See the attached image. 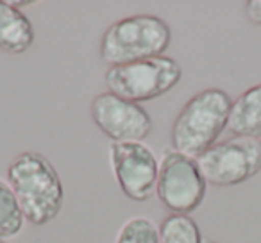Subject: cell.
<instances>
[{
	"label": "cell",
	"mask_w": 261,
	"mask_h": 243,
	"mask_svg": "<svg viewBox=\"0 0 261 243\" xmlns=\"http://www.w3.org/2000/svg\"><path fill=\"white\" fill-rule=\"evenodd\" d=\"M8 182L29 224L47 225L61 213L65 200L61 177L40 152H20L8 167Z\"/></svg>",
	"instance_id": "cell-1"
},
{
	"label": "cell",
	"mask_w": 261,
	"mask_h": 243,
	"mask_svg": "<svg viewBox=\"0 0 261 243\" xmlns=\"http://www.w3.org/2000/svg\"><path fill=\"white\" fill-rule=\"evenodd\" d=\"M231 107V97L220 88H207L195 93L182 105L172 124V149L197 159L227 129Z\"/></svg>",
	"instance_id": "cell-2"
},
{
	"label": "cell",
	"mask_w": 261,
	"mask_h": 243,
	"mask_svg": "<svg viewBox=\"0 0 261 243\" xmlns=\"http://www.w3.org/2000/svg\"><path fill=\"white\" fill-rule=\"evenodd\" d=\"M172 43L170 25L154 15L127 16L106 29L100 40V58L106 65L118 66L165 56Z\"/></svg>",
	"instance_id": "cell-3"
},
{
	"label": "cell",
	"mask_w": 261,
	"mask_h": 243,
	"mask_svg": "<svg viewBox=\"0 0 261 243\" xmlns=\"http://www.w3.org/2000/svg\"><path fill=\"white\" fill-rule=\"evenodd\" d=\"M182 77V68L168 56L143 59L129 65L109 66L104 73L108 91L129 102H149L174 90Z\"/></svg>",
	"instance_id": "cell-4"
},
{
	"label": "cell",
	"mask_w": 261,
	"mask_h": 243,
	"mask_svg": "<svg viewBox=\"0 0 261 243\" xmlns=\"http://www.w3.org/2000/svg\"><path fill=\"white\" fill-rule=\"evenodd\" d=\"M207 182L195 157L165 150L160 161L156 195L172 214H190L204 202Z\"/></svg>",
	"instance_id": "cell-5"
},
{
	"label": "cell",
	"mask_w": 261,
	"mask_h": 243,
	"mask_svg": "<svg viewBox=\"0 0 261 243\" xmlns=\"http://www.w3.org/2000/svg\"><path fill=\"white\" fill-rule=\"evenodd\" d=\"M207 184L229 188L247 182L261 170V142L232 136L217 142L197 157Z\"/></svg>",
	"instance_id": "cell-6"
},
{
	"label": "cell",
	"mask_w": 261,
	"mask_h": 243,
	"mask_svg": "<svg viewBox=\"0 0 261 243\" xmlns=\"http://www.w3.org/2000/svg\"><path fill=\"white\" fill-rule=\"evenodd\" d=\"M111 168L122 193L135 202H145L156 192L160 161L143 142H120L109 145Z\"/></svg>",
	"instance_id": "cell-7"
},
{
	"label": "cell",
	"mask_w": 261,
	"mask_h": 243,
	"mask_svg": "<svg viewBox=\"0 0 261 243\" xmlns=\"http://www.w3.org/2000/svg\"><path fill=\"white\" fill-rule=\"evenodd\" d=\"M90 115L111 143L143 142L152 131V120L142 104L120 98L109 91L98 93L91 100Z\"/></svg>",
	"instance_id": "cell-8"
},
{
	"label": "cell",
	"mask_w": 261,
	"mask_h": 243,
	"mask_svg": "<svg viewBox=\"0 0 261 243\" xmlns=\"http://www.w3.org/2000/svg\"><path fill=\"white\" fill-rule=\"evenodd\" d=\"M34 43V27L31 20L11 2L0 0V50L23 54Z\"/></svg>",
	"instance_id": "cell-9"
},
{
	"label": "cell",
	"mask_w": 261,
	"mask_h": 243,
	"mask_svg": "<svg viewBox=\"0 0 261 243\" xmlns=\"http://www.w3.org/2000/svg\"><path fill=\"white\" fill-rule=\"evenodd\" d=\"M227 129L234 136L261 140V83L250 86L232 102Z\"/></svg>",
	"instance_id": "cell-10"
},
{
	"label": "cell",
	"mask_w": 261,
	"mask_h": 243,
	"mask_svg": "<svg viewBox=\"0 0 261 243\" xmlns=\"http://www.w3.org/2000/svg\"><path fill=\"white\" fill-rule=\"evenodd\" d=\"M25 224L16 195L8 181L0 179V238H15L20 234Z\"/></svg>",
	"instance_id": "cell-11"
},
{
	"label": "cell",
	"mask_w": 261,
	"mask_h": 243,
	"mask_svg": "<svg viewBox=\"0 0 261 243\" xmlns=\"http://www.w3.org/2000/svg\"><path fill=\"white\" fill-rule=\"evenodd\" d=\"M160 243H204L197 222L190 214H170L160 224Z\"/></svg>",
	"instance_id": "cell-12"
},
{
	"label": "cell",
	"mask_w": 261,
	"mask_h": 243,
	"mask_svg": "<svg viewBox=\"0 0 261 243\" xmlns=\"http://www.w3.org/2000/svg\"><path fill=\"white\" fill-rule=\"evenodd\" d=\"M115 243H160V227L147 217H133L118 229Z\"/></svg>",
	"instance_id": "cell-13"
},
{
	"label": "cell",
	"mask_w": 261,
	"mask_h": 243,
	"mask_svg": "<svg viewBox=\"0 0 261 243\" xmlns=\"http://www.w3.org/2000/svg\"><path fill=\"white\" fill-rule=\"evenodd\" d=\"M243 13H245V18L252 25L261 27V0H249V2H245L243 4Z\"/></svg>",
	"instance_id": "cell-14"
},
{
	"label": "cell",
	"mask_w": 261,
	"mask_h": 243,
	"mask_svg": "<svg viewBox=\"0 0 261 243\" xmlns=\"http://www.w3.org/2000/svg\"><path fill=\"white\" fill-rule=\"evenodd\" d=\"M11 4L15 6L16 9H20V8H29V6H33L34 2H33V0H27V2H16V0H13Z\"/></svg>",
	"instance_id": "cell-15"
},
{
	"label": "cell",
	"mask_w": 261,
	"mask_h": 243,
	"mask_svg": "<svg viewBox=\"0 0 261 243\" xmlns=\"http://www.w3.org/2000/svg\"><path fill=\"white\" fill-rule=\"evenodd\" d=\"M204 243H217V241H211V239H207V241H204Z\"/></svg>",
	"instance_id": "cell-16"
},
{
	"label": "cell",
	"mask_w": 261,
	"mask_h": 243,
	"mask_svg": "<svg viewBox=\"0 0 261 243\" xmlns=\"http://www.w3.org/2000/svg\"><path fill=\"white\" fill-rule=\"evenodd\" d=\"M0 243H6V241H4V239H2V238H0Z\"/></svg>",
	"instance_id": "cell-17"
}]
</instances>
